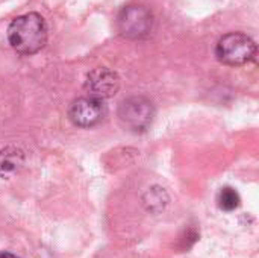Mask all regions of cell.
<instances>
[{
  "label": "cell",
  "instance_id": "cell-4",
  "mask_svg": "<svg viewBox=\"0 0 259 258\" xmlns=\"http://www.w3.org/2000/svg\"><path fill=\"white\" fill-rule=\"evenodd\" d=\"M155 117L153 103L143 96H134L124 99L118 106V119L124 128L134 132L146 131Z\"/></svg>",
  "mask_w": 259,
  "mask_h": 258
},
{
  "label": "cell",
  "instance_id": "cell-9",
  "mask_svg": "<svg viewBox=\"0 0 259 258\" xmlns=\"http://www.w3.org/2000/svg\"><path fill=\"white\" fill-rule=\"evenodd\" d=\"M168 198L164 192V189H159V187H155L152 190H149L144 196V204L147 205L149 210L152 211H156V210H162L167 204Z\"/></svg>",
  "mask_w": 259,
  "mask_h": 258
},
{
  "label": "cell",
  "instance_id": "cell-2",
  "mask_svg": "<svg viewBox=\"0 0 259 258\" xmlns=\"http://www.w3.org/2000/svg\"><path fill=\"white\" fill-rule=\"evenodd\" d=\"M256 55L255 41L243 32H231L223 35L215 46V56L225 65H244Z\"/></svg>",
  "mask_w": 259,
  "mask_h": 258
},
{
  "label": "cell",
  "instance_id": "cell-5",
  "mask_svg": "<svg viewBox=\"0 0 259 258\" xmlns=\"http://www.w3.org/2000/svg\"><path fill=\"white\" fill-rule=\"evenodd\" d=\"M83 88L91 99L105 100L117 94L120 90V78L118 75L106 67H99L91 70L87 75Z\"/></svg>",
  "mask_w": 259,
  "mask_h": 258
},
{
  "label": "cell",
  "instance_id": "cell-1",
  "mask_svg": "<svg viewBox=\"0 0 259 258\" xmlns=\"http://www.w3.org/2000/svg\"><path fill=\"white\" fill-rule=\"evenodd\" d=\"M47 38L46 20L36 12H27L14 18L8 27V41L20 55L38 53L47 44Z\"/></svg>",
  "mask_w": 259,
  "mask_h": 258
},
{
  "label": "cell",
  "instance_id": "cell-7",
  "mask_svg": "<svg viewBox=\"0 0 259 258\" xmlns=\"http://www.w3.org/2000/svg\"><path fill=\"white\" fill-rule=\"evenodd\" d=\"M24 164V154L18 148L8 146L0 149V178L15 175Z\"/></svg>",
  "mask_w": 259,
  "mask_h": 258
},
{
  "label": "cell",
  "instance_id": "cell-10",
  "mask_svg": "<svg viewBox=\"0 0 259 258\" xmlns=\"http://www.w3.org/2000/svg\"><path fill=\"white\" fill-rule=\"evenodd\" d=\"M0 258H18L11 252H0Z\"/></svg>",
  "mask_w": 259,
  "mask_h": 258
},
{
  "label": "cell",
  "instance_id": "cell-6",
  "mask_svg": "<svg viewBox=\"0 0 259 258\" xmlns=\"http://www.w3.org/2000/svg\"><path fill=\"white\" fill-rule=\"evenodd\" d=\"M106 114V108L102 100L91 97H80L70 105L68 117L73 125L79 128H91L99 125Z\"/></svg>",
  "mask_w": 259,
  "mask_h": 258
},
{
  "label": "cell",
  "instance_id": "cell-3",
  "mask_svg": "<svg viewBox=\"0 0 259 258\" xmlns=\"http://www.w3.org/2000/svg\"><path fill=\"white\" fill-rule=\"evenodd\" d=\"M153 14L144 5L124 6L117 17V29L120 35L129 40H141L152 32Z\"/></svg>",
  "mask_w": 259,
  "mask_h": 258
},
{
  "label": "cell",
  "instance_id": "cell-8",
  "mask_svg": "<svg viewBox=\"0 0 259 258\" xmlns=\"http://www.w3.org/2000/svg\"><path fill=\"white\" fill-rule=\"evenodd\" d=\"M217 202H219V207L220 210L223 211H234L240 207V195L235 189L232 187H225L220 190L219 196H217Z\"/></svg>",
  "mask_w": 259,
  "mask_h": 258
}]
</instances>
